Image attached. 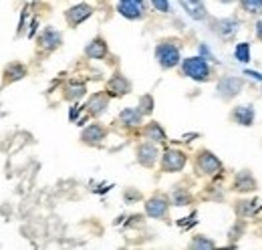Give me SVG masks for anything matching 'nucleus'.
<instances>
[{
	"label": "nucleus",
	"mask_w": 262,
	"mask_h": 250,
	"mask_svg": "<svg viewBox=\"0 0 262 250\" xmlns=\"http://www.w3.org/2000/svg\"><path fill=\"white\" fill-rule=\"evenodd\" d=\"M182 71H184L186 77H190V79H194V81H210V77H212L210 65L204 61V59H200V57L184 59Z\"/></svg>",
	"instance_id": "1"
},
{
	"label": "nucleus",
	"mask_w": 262,
	"mask_h": 250,
	"mask_svg": "<svg viewBox=\"0 0 262 250\" xmlns=\"http://www.w3.org/2000/svg\"><path fill=\"white\" fill-rule=\"evenodd\" d=\"M258 204H260L258 200H242V202L236 204V212H238L240 216H252V214L256 212Z\"/></svg>",
	"instance_id": "20"
},
{
	"label": "nucleus",
	"mask_w": 262,
	"mask_h": 250,
	"mask_svg": "<svg viewBox=\"0 0 262 250\" xmlns=\"http://www.w3.org/2000/svg\"><path fill=\"white\" fill-rule=\"evenodd\" d=\"M180 4L184 6V10L194 18V20H204L208 16L206 6L202 0H180Z\"/></svg>",
	"instance_id": "13"
},
{
	"label": "nucleus",
	"mask_w": 262,
	"mask_h": 250,
	"mask_svg": "<svg viewBox=\"0 0 262 250\" xmlns=\"http://www.w3.org/2000/svg\"><path fill=\"white\" fill-rule=\"evenodd\" d=\"M234 57H236L240 62L250 61V45H248V43H240V45H236V49H234Z\"/></svg>",
	"instance_id": "24"
},
{
	"label": "nucleus",
	"mask_w": 262,
	"mask_h": 250,
	"mask_svg": "<svg viewBox=\"0 0 262 250\" xmlns=\"http://www.w3.org/2000/svg\"><path fill=\"white\" fill-rule=\"evenodd\" d=\"M156 59L164 69H173L180 62V47L173 45L171 40H164L156 49Z\"/></svg>",
	"instance_id": "2"
},
{
	"label": "nucleus",
	"mask_w": 262,
	"mask_h": 250,
	"mask_svg": "<svg viewBox=\"0 0 262 250\" xmlns=\"http://www.w3.org/2000/svg\"><path fill=\"white\" fill-rule=\"evenodd\" d=\"M151 4H154V8L160 10V12H167V10H169V2H167V0H151Z\"/></svg>",
	"instance_id": "29"
},
{
	"label": "nucleus",
	"mask_w": 262,
	"mask_h": 250,
	"mask_svg": "<svg viewBox=\"0 0 262 250\" xmlns=\"http://www.w3.org/2000/svg\"><path fill=\"white\" fill-rule=\"evenodd\" d=\"M87 91V87L83 85V83H79V81H71L69 85H67V99H71V101H77V99H81L83 95Z\"/></svg>",
	"instance_id": "21"
},
{
	"label": "nucleus",
	"mask_w": 262,
	"mask_h": 250,
	"mask_svg": "<svg viewBox=\"0 0 262 250\" xmlns=\"http://www.w3.org/2000/svg\"><path fill=\"white\" fill-rule=\"evenodd\" d=\"M196 168L200 174L204 176H216L222 172V161L214 156L212 152H200L196 157Z\"/></svg>",
	"instance_id": "3"
},
{
	"label": "nucleus",
	"mask_w": 262,
	"mask_h": 250,
	"mask_svg": "<svg viewBox=\"0 0 262 250\" xmlns=\"http://www.w3.org/2000/svg\"><path fill=\"white\" fill-rule=\"evenodd\" d=\"M256 36H258V40H262V18L256 23Z\"/></svg>",
	"instance_id": "30"
},
{
	"label": "nucleus",
	"mask_w": 262,
	"mask_h": 250,
	"mask_svg": "<svg viewBox=\"0 0 262 250\" xmlns=\"http://www.w3.org/2000/svg\"><path fill=\"white\" fill-rule=\"evenodd\" d=\"M151 109H154V99H151L149 95L141 97V101H139V111H141L143 115H147V113H151Z\"/></svg>",
	"instance_id": "26"
},
{
	"label": "nucleus",
	"mask_w": 262,
	"mask_h": 250,
	"mask_svg": "<svg viewBox=\"0 0 262 250\" xmlns=\"http://www.w3.org/2000/svg\"><path fill=\"white\" fill-rule=\"evenodd\" d=\"M167 198L164 196H154V198H149L147 200V204H145V212H147V216H151V218H164L165 212H167Z\"/></svg>",
	"instance_id": "8"
},
{
	"label": "nucleus",
	"mask_w": 262,
	"mask_h": 250,
	"mask_svg": "<svg viewBox=\"0 0 262 250\" xmlns=\"http://www.w3.org/2000/svg\"><path fill=\"white\" fill-rule=\"evenodd\" d=\"M232 119L238 125H244V127L252 125L254 123V107H250V105H240V107H236V109L232 111Z\"/></svg>",
	"instance_id": "14"
},
{
	"label": "nucleus",
	"mask_w": 262,
	"mask_h": 250,
	"mask_svg": "<svg viewBox=\"0 0 262 250\" xmlns=\"http://www.w3.org/2000/svg\"><path fill=\"white\" fill-rule=\"evenodd\" d=\"M129 89H131L129 81L123 75H115L107 83V93H109V97H123V95L129 93Z\"/></svg>",
	"instance_id": "9"
},
{
	"label": "nucleus",
	"mask_w": 262,
	"mask_h": 250,
	"mask_svg": "<svg viewBox=\"0 0 262 250\" xmlns=\"http://www.w3.org/2000/svg\"><path fill=\"white\" fill-rule=\"evenodd\" d=\"M220 2H224V4H230V2H234V0H220Z\"/></svg>",
	"instance_id": "31"
},
{
	"label": "nucleus",
	"mask_w": 262,
	"mask_h": 250,
	"mask_svg": "<svg viewBox=\"0 0 262 250\" xmlns=\"http://www.w3.org/2000/svg\"><path fill=\"white\" fill-rule=\"evenodd\" d=\"M188 202H190V194H188V192L178 190V192L173 194V204H176V206H186Z\"/></svg>",
	"instance_id": "27"
},
{
	"label": "nucleus",
	"mask_w": 262,
	"mask_h": 250,
	"mask_svg": "<svg viewBox=\"0 0 262 250\" xmlns=\"http://www.w3.org/2000/svg\"><path fill=\"white\" fill-rule=\"evenodd\" d=\"M214 246H216V244H214L212 240L202 238V236H196L194 242H192V248H214Z\"/></svg>",
	"instance_id": "28"
},
{
	"label": "nucleus",
	"mask_w": 262,
	"mask_h": 250,
	"mask_svg": "<svg viewBox=\"0 0 262 250\" xmlns=\"http://www.w3.org/2000/svg\"><path fill=\"white\" fill-rule=\"evenodd\" d=\"M85 55L89 57V59H105V55H107V43L103 40V38H95V40H91L89 45H87V49H85Z\"/></svg>",
	"instance_id": "18"
},
{
	"label": "nucleus",
	"mask_w": 262,
	"mask_h": 250,
	"mask_svg": "<svg viewBox=\"0 0 262 250\" xmlns=\"http://www.w3.org/2000/svg\"><path fill=\"white\" fill-rule=\"evenodd\" d=\"M186 165V156L180 150H165L162 156V170L164 172H180Z\"/></svg>",
	"instance_id": "5"
},
{
	"label": "nucleus",
	"mask_w": 262,
	"mask_h": 250,
	"mask_svg": "<svg viewBox=\"0 0 262 250\" xmlns=\"http://www.w3.org/2000/svg\"><path fill=\"white\" fill-rule=\"evenodd\" d=\"M141 111L139 109H125V111H121V115H119V121L123 125H127V127H137V125L141 123Z\"/></svg>",
	"instance_id": "19"
},
{
	"label": "nucleus",
	"mask_w": 262,
	"mask_h": 250,
	"mask_svg": "<svg viewBox=\"0 0 262 250\" xmlns=\"http://www.w3.org/2000/svg\"><path fill=\"white\" fill-rule=\"evenodd\" d=\"M117 10L121 16H125L129 20H137L145 14V4H143V0H119Z\"/></svg>",
	"instance_id": "4"
},
{
	"label": "nucleus",
	"mask_w": 262,
	"mask_h": 250,
	"mask_svg": "<svg viewBox=\"0 0 262 250\" xmlns=\"http://www.w3.org/2000/svg\"><path fill=\"white\" fill-rule=\"evenodd\" d=\"M234 190H236V192H242V194L254 192V190H256V180L252 178L250 172H240V174L236 176V180H234Z\"/></svg>",
	"instance_id": "15"
},
{
	"label": "nucleus",
	"mask_w": 262,
	"mask_h": 250,
	"mask_svg": "<svg viewBox=\"0 0 262 250\" xmlns=\"http://www.w3.org/2000/svg\"><path fill=\"white\" fill-rule=\"evenodd\" d=\"M107 105H109V93L105 91V93H95L91 95V99L87 101V113L89 115H101L105 109H107Z\"/></svg>",
	"instance_id": "11"
},
{
	"label": "nucleus",
	"mask_w": 262,
	"mask_h": 250,
	"mask_svg": "<svg viewBox=\"0 0 262 250\" xmlns=\"http://www.w3.org/2000/svg\"><path fill=\"white\" fill-rule=\"evenodd\" d=\"M38 45L45 51H55L61 45V32L55 31V29H45L42 34L38 36Z\"/></svg>",
	"instance_id": "12"
},
{
	"label": "nucleus",
	"mask_w": 262,
	"mask_h": 250,
	"mask_svg": "<svg viewBox=\"0 0 262 250\" xmlns=\"http://www.w3.org/2000/svg\"><path fill=\"white\" fill-rule=\"evenodd\" d=\"M240 4L248 14H262V0H240Z\"/></svg>",
	"instance_id": "25"
},
{
	"label": "nucleus",
	"mask_w": 262,
	"mask_h": 250,
	"mask_svg": "<svg viewBox=\"0 0 262 250\" xmlns=\"http://www.w3.org/2000/svg\"><path fill=\"white\" fill-rule=\"evenodd\" d=\"M216 32L222 36V38H234V34L238 32V20H234V18H222V20H218L216 23Z\"/></svg>",
	"instance_id": "17"
},
{
	"label": "nucleus",
	"mask_w": 262,
	"mask_h": 250,
	"mask_svg": "<svg viewBox=\"0 0 262 250\" xmlns=\"http://www.w3.org/2000/svg\"><path fill=\"white\" fill-rule=\"evenodd\" d=\"M27 75V69L20 65V62H14V65H8L6 67V77L10 81H16V79H23Z\"/></svg>",
	"instance_id": "23"
},
{
	"label": "nucleus",
	"mask_w": 262,
	"mask_h": 250,
	"mask_svg": "<svg viewBox=\"0 0 262 250\" xmlns=\"http://www.w3.org/2000/svg\"><path fill=\"white\" fill-rule=\"evenodd\" d=\"M81 139H83L85 143H99V141H103V139H105V127L99 123H91L83 131Z\"/></svg>",
	"instance_id": "16"
},
{
	"label": "nucleus",
	"mask_w": 262,
	"mask_h": 250,
	"mask_svg": "<svg viewBox=\"0 0 262 250\" xmlns=\"http://www.w3.org/2000/svg\"><path fill=\"white\" fill-rule=\"evenodd\" d=\"M158 156H160V152H158V148L154 143H143V145L137 148V161L141 165H145V168H151L156 163Z\"/></svg>",
	"instance_id": "10"
},
{
	"label": "nucleus",
	"mask_w": 262,
	"mask_h": 250,
	"mask_svg": "<svg viewBox=\"0 0 262 250\" xmlns=\"http://www.w3.org/2000/svg\"><path fill=\"white\" fill-rule=\"evenodd\" d=\"M244 81L242 79H236V77H224L220 83H218V95L222 99H232L240 93Z\"/></svg>",
	"instance_id": "6"
},
{
	"label": "nucleus",
	"mask_w": 262,
	"mask_h": 250,
	"mask_svg": "<svg viewBox=\"0 0 262 250\" xmlns=\"http://www.w3.org/2000/svg\"><path fill=\"white\" fill-rule=\"evenodd\" d=\"M145 137L151 139V141H164L165 133H164V129H162V125L149 123L147 127H145Z\"/></svg>",
	"instance_id": "22"
},
{
	"label": "nucleus",
	"mask_w": 262,
	"mask_h": 250,
	"mask_svg": "<svg viewBox=\"0 0 262 250\" xmlns=\"http://www.w3.org/2000/svg\"><path fill=\"white\" fill-rule=\"evenodd\" d=\"M91 14H93V8H91L89 4H77V6H73V8L67 10L65 18L71 27H77V25H81L83 20H87Z\"/></svg>",
	"instance_id": "7"
}]
</instances>
